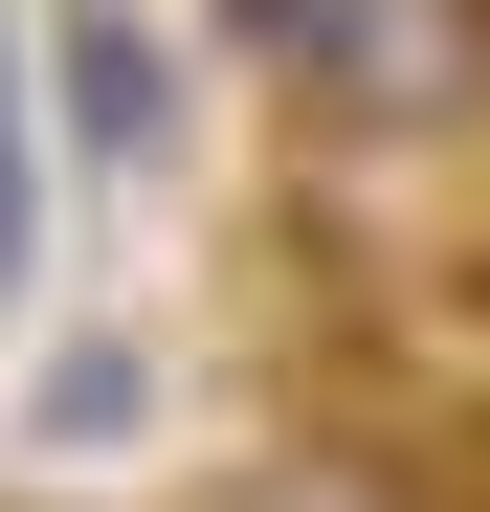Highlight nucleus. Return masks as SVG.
I'll return each instance as SVG.
<instances>
[{"instance_id": "f257e3e1", "label": "nucleus", "mask_w": 490, "mask_h": 512, "mask_svg": "<svg viewBox=\"0 0 490 512\" xmlns=\"http://www.w3.org/2000/svg\"><path fill=\"white\" fill-rule=\"evenodd\" d=\"M45 67H67V156H156L179 134V67H156V23H112V0H67Z\"/></svg>"}, {"instance_id": "f03ea898", "label": "nucleus", "mask_w": 490, "mask_h": 512, "mask_svg": "<svg viewBox=\"0 0 490 512\" xmlns=\"http://www.w3.org/2000/svg\"><path fill=\"white\" fill-rule=\"evenodd\" d=\"M134 423H156V357L134 334H67L45 357V446H134Z\"/></svg>"}, {"instance_id": "7ed1b4c3", "label": "nucleus", "mask_w": 490, "mask_h": 512, "mask_svg": "<svg viewBox=\"0 0 490 512\" xmlns=\"http://www.w3.org/2000/svg\"><path fill=\"white\" fill-rule=\"evenodd\" d=\"M0 67H23V23H0ZM0 268H23V112H0Z\"/></svg>"}]
</instances>
